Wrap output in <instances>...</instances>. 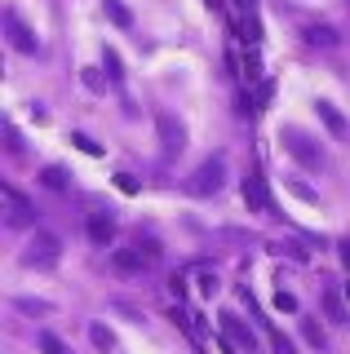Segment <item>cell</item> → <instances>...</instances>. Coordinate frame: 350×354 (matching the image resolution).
Masks as SVG:
<instances>
[{"label":"cell","instance_id":"cell-1","mask_svg":"<svg viewBox=\"0 0 350 354\" xmlns=\"http://www.w3.org/2000/svg\"><path fill=\"white\" fill-rule=\"evenodd\" d=\"M279 147L288 151L293 160L302 164V169H311V173H315V169H324V151H320V142H315L311 133H302L297 124H284V129H279Z\"/></svg>","mask_w":350,"mask_h":354},{"label":"cell","instance_id":"cell-2","mask_svg":"<svg viewBox=\"0 0 350 354\" xmlns=\"http://www.w3.org/2000/svg\"><path fill=\"white\" fill-rule=\"evenodd\" d=\"M58 261H62V239L53 230H36L31 243L23 248V266H31V270H53Z\"/></svg>","mask_w":350,"mask_h":354},{"label":"cell","instance_id":"cell-3","mask_svg":"<svg viewBox=\"0 0 350 354\" xmlns=\"http://www.w3.org/2000/svg\"><path fill=\"white\" fill-rule=\"evenodd\" d=\"M222 182H226V160H222V155H209V160L187 177V195H195V199L217 195V191H222Z\"/></svg>","mask_w":350,"mask_h":354},{"label":"cell","instance_id":"cell-4","mask_svg":"<svg viewBox=\"0 0 350 354\" xmlns=\"http://www.w3.org/2000/svg\"><path fill=\"white\" fill-rule=\"evenodd\" d=\"M0 27H5V40L14 44L18 53H27V58H36V53H40V36H36V31L27 27V18L18 14L14 5H9L5 14H0Z\"/></svg>","mask_w":350,"mask_h":354},{"label":"cell","instance_id":"cell-5","mask_svg":"<svg viewBox=\"0 0 350 354\" xmlns=\"http://www.w3.org/2000/svg\"><path fill=\"white\" fill-rule=\"evenodd\" d=\"M0 199H5V226H9V230H27L31 221H36V208H31V199L18 191L14 182L0 186Z\"/></svg>","mask_w":350,"mask_h":354},{"label":"cell","instance_id":"cell-6","mask_svg":"<svg viewBox=\"0 0 350 354\" xmlns=\"http://www.w3.org/2000/svg\"><path fill=\"white\" fill-rule=\"evenodd\" d=\"M156 261H160V252L156 248H116L111 252V270L116 274H147V270H156Z\"/></svg>","mask_w":350,"mask_h":354},{"label":"cell","instance_id":"cell-7","mask_svg":"<svg viewBox=\"0 0 350 354\" xmlns=\"http://www.w3.org/2000/svg\"><path fill=\"white\" fill-rule=\"evenodd\" d=\"M239 195H244L248 213H257V217H270V213H275V199H270V191H266V182H261L257 173H248L244 182H239Z\"/></svg>","mask_w":350,"mask_h":354},{"label":"cell","instance_id":"cell-8","mask_svg":"<svg viewBox=\"0 0 350 354\" xmlns=\"http://www.w3.org/2000/svg\"><path fill=\"white\" fill-rule=\"evenodd\" d=\"M156 129H160V151H164V160H173V155L187 151V129H182L178 120L169 115V111H160V115H156Z\"/></svg>","mask_w":350,"mask_h":354},{"label":"cell","instance_id":"cell-9","mask_svg":"<svg viewBox=\"0 0 350 354\" xmlns=\"http://www.w3.org/2000/svg\"><path fill=\"white\" fill-rule=\"evenodd\" d=\"M217 324H222V337L231 341V346H239V354H253V350H257V337H253V328H248L239 315H231V310H222V315H217Z\"/></svg>","mask_w":350,"mask_h":354},{"label":"cell","instance_id":"cell-10","mask_svg":"<svg viewBox=\"0 0 350 354\" xmlns=\"http://www.w3.org/2000/svg\"><path fill=\"white\" fill-rule=\"evenodd\" d=\"M320 301H324V324H346V328H350V301H346V288L324 283V288H320Z\"/></svg>","mask_w":350,"mask_h":354},{"label":"cell","instance_id":"cell-11","mask_svg":"<svg viewBox=\"0 0 350 354\" xmlns=\"http://www.w3.org/2000/svg\"><path fill=\"white\" fill-rule=\"evenodd\" d=\"M84 230H89V239L98 243V248H107V243L116 239V217L111 213H93L89 221H84Z\"/></svg>","mask_w":350,"mask_h":354},{"label":"cell","instance_id":"cell-12","mask_svg":"<svg viewBox=\"0 0 350 354\" xmlns=\"http://www.w3.org/2000/svg\"><path fill=\"white\" fill-rule=\"evenodd\" d=\"M315 111H320V120H324V129H328V133H333V138H337V142H346V138H350V124H346V115H342V111H337L333 102H315Z\"/></svg>","mask_w":350,"mask_h":354},{"label":"cell","instance_id":"cell-13","mask_svg":"<svg viewBox=\"0 0 350 354\" xmlns=\"http://www.w3.org/2000/svg\"><path fill=\"white\" fill-rule=\"evenodd\" d=\"M40 186H45V191H67L71 173L62 169V164H49V169H40Z\"/></svg>","mask_w":350,"mask_h":354},{"label":"cell","instance_id":"cell-14","mask_svg":"<svg viewBox=\"0 0 350 354\" xmlns=\"http://www.w3.org/2000/svg\"><path fill=\"white\" fill-rule=\"evenodd\" d=\"M102 14L111 18L120 31H129V27H133V14H129V5H125V0H102Z\"/></svg>","mask_w":350,"mask_h":354},{"label":"cell","instance_id":"cell-15","mask_svg":"<svg viewBox=\"0 0 350 354\" xmlns=\"http://www.w3.org/2000/svg\"><path fill=\"white\" fill-rule=\"evenodd\" d=\"M302 36H306V44H315V49H337V44H342L333 27H306Z\"/></svg>","mask_w":350,"mask_h":354},{"label":"cell","instance_id":"cell-16","mask_svg":"<svg viewBox=\"0 0 350 354\" xmlns=\"http://www.w3.org/2000/svg\"><path fill=\"white\" fill-rule=\"evenodd\" d=\"M14 306H18V315H31V319H49L53 315V306L40 301V297H14Z\"/></svg>","mask_w":350,"mask_h":354},{"label":"cell","instance_id":"cell-17","mask_svg":"<svg viewBox=\"0 0 350 354\" xmlns=\"http://www.w3.org/2000/svg\"><path fill=\"white\" fill-rule=\"evenodd\" d=\"M302 337L311 341L315 350H328V332L320 328V319H302Z\"/></svg>","mask_w":350,"mask_h":354},{"label":"cell","instance_id":"cell-18","mask_svg":"<svg viewBox=\"0 0 350 354\" xmlns=\"http://www.w3.org/2000/svg\"><path fill=\"white\" fill-rule=\"evenodd\" d=\"M89 341H93L98 354H111V346H116V337L107 332V324H89Z\"/></svg>","mask_w":350,"mask_h":354},{"label":"cell","instance_id":"cell-19","mask_svg":"<svg viewBox=\"0 0 350 354\" xmlns=\"http://www.w3.org/2000/svg\"><path fill=\"white\" fill-rule=\"evenodd\" d=\"M36 346H40V354H71L67 346H62V337H53L49 328H40V332H36Z\"/></svg>","mask_w":350,"mask_h":354},{"label":"cell","instance_id":"cell-20","mask_svg":"<svg viewBox=\"0 0 350 354\" xmlns=\"http://www.w3.org/2000/svg\"><path fill=\"white\" fill-rule=\"evenodd\" d=\"M266 337H270V346H275V354H297V346H293L284 332H275V328H266Z\"/></svg>","mask_w":350,"mask_h":354},{"label":"cell","instance_id":"cell-21","mask_svg":"<svg viewBox=\"0 0 350 354\" xmlns=\"http://www.w3.org/2000/svg\"><path fill=\"white\" fill-rule=\"evenodd\" d=\"M275 310H284V315H297V297H293L288 288H279V292H275Z\"/></svg>","mask_w":350,"mask_h":354},{"label":"cell","instance_id":"cell-22","mask_svg":"<svg viewBox=\"0 0 350 354\" xmlns=\"http://www.w3.org/2000/svg\"><path fill=\"white\" fill-rule=\"evenodd\" d=\"M71 147H80L84 155H102V147H98V142L89 138V133H71Z\"/></svg>","mask_w":350,"mask_h":354},{"label":"cell","instance_id":"cell-23","mask_svg":"<svg viewBox=\"0 0 350 354\" xmlns=\"http://www.w3.org/2000/svg\"><path fill=\"white\" fill-rule=\"evenodd\" d=\"M84 88H93V93H102V88H107V80H102V71H98V66H84Z\"/></svg>","mask_w":350,"mask_h":354},{"label":"cell","instance_id":"cell-24","mask_svg":"<svg viewBox=\"0 0 350 354\" xmlns=\"http://www.w3.org/2000/svg\"><path fill=\"white\" fill-rule=\"evenodd\" d=\"M217 288H222V283H217V274L213 270H200V297H217Z\"/></svg>","mask_w":350,"mask_h":354},{"label":"cell","instance_id":"cell-25","mask_svg":"<svg viewBox=\"0 0 350 354\" xmlns=\"http://www.w3.org/2000/svg\"><path fill=\"white\" fill-rule=\"evenodd\" d=\"M102 66L111 71V80H116V84L125 80V75H120V53H116V49H107V53H102Z\"/></svg>","mask_w":350,"mask_h":354},{"label":"cell","instance_id":"cell-26","mask_svg":"<svg viewBox=\"0 0 350 354\" xmlns=\"http://www.w3.org/2000/svg\"><path fill=\"white\" fill-rule=\"evenodd\" d=\"M116 186H120L125 195H138V177H133V173H116Z\"/></svg>","mask_w":350,"mask_h":354},{"label":"cell","instance_id":"cell-27","mask_svg":"<svg viewBox=\"0 0 350 354\" xmlns=\"http://www.w3.org/2000/svg\"><path fill=\"white\" fill-rule=\"evenodd\" d=\"M5 142H9V155H23V138H18V129H5Z\"/></svg>","mask_w":350,"mask_h":354},{"label":"cell","instance_id":"cell-28","mask_svg":"<svg viewBox=\"0 0 350 354\" xmlns=\"http://www.w3.org/2000/svg\"><path fill=\"white\" fill-rule=\"evenodd\" d=\"M209 5L217 9V14H231V0H209Z\"/></svg>","mask_w":350,"mask_h":354},{"label":"cell","instance_id":"cell-29","mask_svg":"<svg viewBox=\"0 0 350 354\" xmlns=\"http://www.w3.org/2000/svg\"><path fill=\"white\" fill-rule=\"evenodd\" d=\"M342 266L350 270V243H342Z\"/></svg>","mask_w":350,"mask_h":354},{"label":"cell","instance_id":"cell-30","mask_svg":"<svg viewBox=\"0 0 350 354\" xmlns=\"http://www.w3.org/2000/svg\"><path fill=\"white\" fill-rule=\"evenodd\" d=\"M346 301H350V283H346Z\"/></svg>","mask_w":350,"mask_h":354}]
</instances>
